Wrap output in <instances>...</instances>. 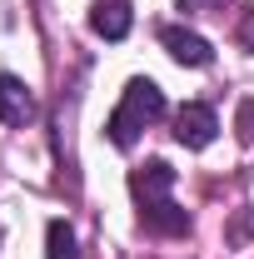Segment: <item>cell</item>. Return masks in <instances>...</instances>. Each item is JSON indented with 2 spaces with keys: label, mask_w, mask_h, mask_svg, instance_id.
<instances>
[{
  "label": "cell",
  "mask_w": 254,
  "mask_h": 259,
  "mask_svg": "<svg viewBox=\"0 0 254 259\" xmlns=\"http://www.w3.org/2000/svg\"><path fill=\"white\" fill-rule=\"evenodd\" d=\"M159 115H164V90H159L155 80H130L125 95H120V110L110 115V140L120 145V150H130L135 140H140V130L155 125Z\"/></svg>",
  "instance_id": "6da1fadb"
},
{
  "label": "cell",
  "mask_w": 254,
  "mask_h": 259,
  "mask_svg": "<svg viewBox=\"0 0 254 259\" xmlns=\"http://www.w3.org/2000/svg\"><path fill=\"white\" fill-rule=\"evenodd\" d=\"M215 135H220V120H215L209 105H180L175 110V140L185 150H204Z\"/></svg>",
  "instance_id": "7a4b0ae2"
},
{
  "label": "cell",
  "mask_w": 254,
  "mask_h": 259,
  "mask_svg": "<svg viewBox=\"0 0 254 259\" xmlns=\"http://www.w3.org/2000/svg\"><path fill=\"white\" fill-rule=\"evenodd\" d=\"M170 190H175V169H170L164 160H150V164H140V169L130 175V194L140 199V209L164 204V199H170Z\"/></svg>",
  "instance_id": "3957f363"
},
{
  "label": "cell",
  "mask_w": 254,
  "mask_h": 259,
  "mask_svg": "<svg viewBox=\"0 0 254 259\" xmlns=\"http://www.w3.org/2000/svg\"><path fill=\"white\" fill-rule=\"evenodd\" d=\"M159 40H164V50H170L180 65H194V70H199V65L215 60L209 40H204V35H194V30H185V25H164V30H159Z\"/></svg>",
  "instance_id": "277c9868"
},
{
  "label": "cell",
  "mask_w": 254,
  "mask_h": 259,
  "mask_svg": "<svg viewBox=\"0 0 254 259\" xmlns=\"http://www.w3.org/2000/svg\"><path fill=\"white\" fill-rule=\"evenodd\" d=\"M35 115V95L25 80H15V75H0V120L5 125H25Z\"/></svg>",
  "instance_id": "5b68a950"
},
{
  "label": "cell",
  "mask_w": 254,
  "mask_h": 259,
  "mask_svg": "<svg viewBox=\"0 0 254 259\" xmlns=\"http://www.w3.org/2000/svg\"><path fill=\"white\" fill-rule=\"evenodd\" d=\"M130 25H135V15H130L125 0H100L95 10H90V30H95L100 40H125Z\"/></svg>",
  "instance_id": "8992f818"
},
{
  "label": "cell",
  "mask_w": 254,
  "mask_h": 259,
  "mask_svg": "<svg viewBox=\"0 0 254 259\" xmlns=\"http://www.w3.org/2000/svg\"><path fill=\"white\" fill-rule=\"evenodd\" d=\"M140 220L145 229H155V234H185L190 229V214L175 204V199H164V204H150V209H140Z\"/></svg>",
  "instance_id": "52a82bcc"
},
{
  "label": "cell",
  "mask_w": 254,
  "mask_h": 259,
  "mask_svg": "<svg viewBox=\"0 0 254 259\" xmlns=\"http://www.w3.org/2000/svg\"><path fill=\"white\" fill-rule=\"evenodd\" d=\"M45 259H80L75 229L65 225V220H50V225H45Z\"/></svg>",
  "instance_id": "ba28073f"
},
{
  "label": "cell",
  "mask_w": 254,
  "mask_h": 259,
  "mask_svg": "<svg viewBox=\"0 0 254 259\" xmlns=\"http://www.w3.org/2000/svg\"><path fill=\"white\" fill-rule=\"evenodd\" d=\"M234 130H239V140H254V100H244V105H239V120H234Z\"/></svg>",
  "instance_id": "9c48e42d"
},
{
  "label": "cell",
  "mask_w": 254,
  "mask_h": 259,
  "mask_svg": "<svg viewBox=\"0 0 254 259\" xmlns=\"http://www.w3.org/2000/svg\"><path fill=\"white\" fill-rule=\"evenodd\" d=\"M239 45H244V50H254V10L239 20Z\"/></svg>",
  "instance_id": "30bf717a"
}]
</instances>
